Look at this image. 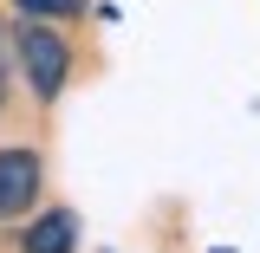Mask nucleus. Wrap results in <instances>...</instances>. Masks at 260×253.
<instances>
[{
	"instance_id": "nucleus-1",
	"label": "nucleus",
	"mask_w": 260,
	"mask_h": 253,
	"mask_svg": "<svg viewBox=\"0 0 260 253\" xmlns=\"http://www.w3.org/2000/svg\"><path fill=\"white\" fill-rule=\"evenodd\" d=\"M13 59H20V71H26V91L39 97V104H52V97L65 91L72 46H65L59 32L46 26V20H20V32H13Z\"/></svg>"
},
{
	"instance_id": "nucleus-2",
	"label": "nucleus",
	"mask_w": 260,
	"mask_h": 253,
	"mask_svg": "<svg viewBox=\"0 0 260 253\" xmlns=\"http://www.w3.org/2000/svg\"><path fill=\"white\" fill-rule=\"evenodd\" d=\"M39 195V156L32 150H0V221H20Z\"/></svg>"
},
{
	"instance_id": "nucleus-3",
	"label": "nucleus",
	"mask_w": 260,
	"mask_h": 253,
	"mask_svg": "<svg viewBox=\"0 0 260 253\" xmlns=\"http://www.w3.org/2000/svg\"><path fill=\"white\" fill-rule=\"evenodd\" d=\"M72 247H78V221H72L65 208L26 221V234H20V253H72Z\"/></svg>"
},
{
	"instance_id": "nucleus-4",
	"label": "nucleus",
	"mask_w": 260,
	"mask_h": 253,
	"mask_svg": "<svg viewBox=\"0 0 260 253\" xmlns=\"http://www.w3.org/2000/svg\"><path fill=\"white\" fill-rule=\"evenodd\" d=\"M78 7H85V0H20V13H26V20H72Z\"/></svg>"
},
{
	"instance_id": "nucleus-5",
	"label": "nucleus",
	"mask_w": 260,
	"mask_h": 253,
	"mask_svg": "<svg viewBox=\"0 0 260 253\" xmlns=\"http://www.w3.org/2000/svg\"><path fill=\"white\" fill-rule=\"evenodd\" d=\"M7 59H13V32L0 26V111H7V85H13V71H7Z\"/></svg>"
}]
</instances>
